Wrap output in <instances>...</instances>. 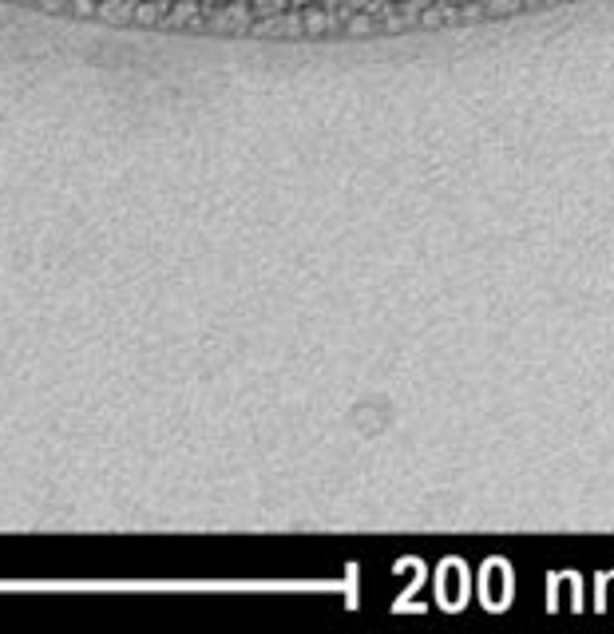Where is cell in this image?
<instances>
[{
  "instance_id": "obj_1",
  "label": "cell",
  "mask_w": 614,
  "mask_h": 634,
  "mask_svg": "<svg viewBox=\"0 0 614 634\" xmlns=\"http://www.w3.org/2000/svg\"><path fill=\"white\" fill-rule=\"evenodd\" d=\"M290 4H309V0H290Z\"/></svg>"
},
{
  "instance_id": "obj_2",
  "label": "cell",
  "mask_w": 614,
  "mask_h": 634,
  "mask_svg": "<svg viewBox=\"0 0 614 634\" xmlns=\"http://www.w3.org/2000/svg\"><path fill=\"white\" fill-rule=\"evenodd\" d=\"M210 4H226V0H210Z\"/></svg>"
}]
</instances>
